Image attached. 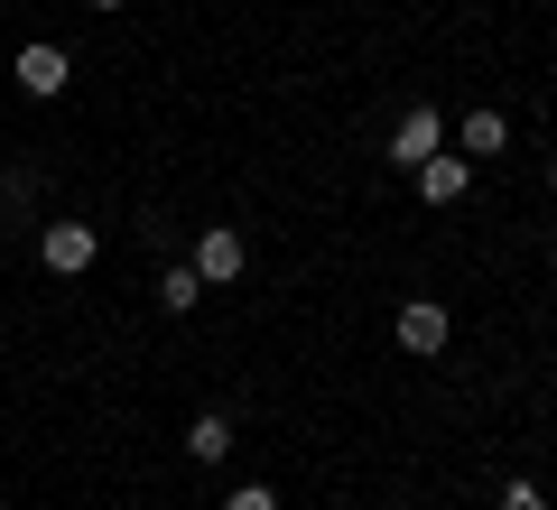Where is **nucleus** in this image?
Returning <instances> with one entry per match:
<instances>
[{"instance_id":"nucleus-1","label":"nucleus","mask_w":557,"mask_h":510,"mask_svg":"<svg viewBox=\"0 0 557 510\" xmlns=\"http://www.w3.org/2000/svg\"><path fill=\"white\" fill-rule=\"evenodd\" d=\"M446 334H456V315H446L437 297H409V307L391 315V344H399L409 362H437V353H446Z\"/></svg>"},{"instance_id":"nucleus-2","label":"nucleus","mask_w":557,"mask_h":510,"mask_svg":"<svg viewBox=\"0 0 557 510\" xmlns=\"http://www.w3.org/2000/svg\"><path fill=\"white\" fill-rule=\"evenodd\" d=\"M437 149H446V112H437V102H409V112L391 121V167H409V177H418Z\"/></svg>"},{"instance_id":"nucleus-3","label":"nucleus","mask_w":557,"mask_h":510,"mask_svg":"<svg viewBox=\"0 0 557 510\" xmlns=\"http://www.w3.org/2000/svg\"><path fill=\"white\" fill-rule=\"evenodd\" d=\"M38 260H47L57 278H84V270L102 260V233H94V223H47V233H38Z\"/></svg>"},{"instance_id":"nucleus-4","label":"nucleus","mask_w":557,"mask_h":510,"mask_svg":"<svg viewBox=\"0 0 557 510\" xmlns=\"http://www.w3.org/2000/svg\"><path fill=\"white\" fill-rule=\"evenodd\" d=\"M465 186H474V158H465V149H437L428 167H418V204H437V214L465 204Z\"/></svg>"},{"instance_id":"nucleus-5","label":"nucleus","mask_w":557,"mask_h":510,"mask_svg":"<svg viewBox=\"0 0 557 510\" xmlns=\"http://www.w3.org/2000/svg\"><path fill=\"white\" fill-rule=\"evenodd\" d=\"M242 260H251V241H242L233 223H205V241H196V278H205V288L242 278Z\"/></svg>"},{"instance_id":"nucleus-6","label":"nucleus","mask_w":557,"mask_h":510,"mask_svg":"<svg viewBox=\"0 0 557 510\" xmlns=\"http://www.w3.org/2000/svg\"><path fill=\"white\" fill-rule=\"evenodd\" d=\"M65 84H75L65 47H47V38H38V47H20V94H28V102H57Z\"/></svg>"},{"instance_id":"nucleus-7","label":"nucleus","mask_w":557,"mask_h":510,"mask_svg":"<svg viewBox=\"0 0 557 510\" xmlns=\"http://www.w3.org/2000/svg\"><path fill=\"white\" fill-rule=\"evenodd\" d=\"M456 149H465V158H474V167H483V158H502V149H511V121H502L493 102H483V112H465V130H456Z\"/></svg>"},{"instance_id":"nucleus-8","label":"nucleus","mask_w":557,"mask_h":510,"mask_svg":"<svg viewBox=\"0 0 557 510\" xmlns=\"http://www.w3.org/2000/svg\"><path fill=\"white\" fill-rule=\"evenodd\" d=\"M186 455H196V464H223V455H233V418H223V409H205L196 427H186Z\"/></svg>"},{"instance_id":"nucleus-9","label":"nucleus","mask_w":557,"mask_h":510,"mask_svg":"<svg viewBox=\"0 0 557 510\" xmlns=\"http://www.w3.org/2000/svg\"><path fill=\"white\" fill-rule=\"evenodd\" d=\"M159 307H168V315L205 307V278H196V260H186V270H159Z\"/></svg>"},{"instance_id":"nucleus-10","label":"nucleus","mask_w":557,"mask_h":510,"mask_svg":"<svg viewBox=\"0 0 557 510\" xmlns=\"http://www.w3.org/2000/svg\"><path fill=\"white\" fill-rule=\"evenodd\" d=\"M502 510H548V492H539L530 473H520V483H502Z\"/></svg>"},{"instance_id":"nucleus-11","label":"nucleus","mask_w":557,"mask_h":510,"mask_svg":"<svg viewBox=\"0 0 557 510\" xmlns=\"http://www.w3.org/2000/svg\"><path fill=\"white\" fill-rule=\"evenodd\" d=\"M223 510H278V492H270V483H242V492H233Z\"/></svg>"},{"instance_id":"nucleus-12","label":"nucleus","mask_w":557,"mask_h":510,"mask_svg":"<svg viewBox=\"0 0 557 510\" xmlns=\"http://www.w3.org/2000/svg\"><path fill=\"white\" fill-rule=\"evenodd\" d=\"M84 10H131V0H84Z\"/></svg>"},{"instance_id":"nucleus-13","label":"nucleus","mask_w":557,"mask_h":510,"mask_svg":"<svg viewBox=\"0 0 557 510\" xmlns=\"http://www.w3.org/2000/svg\"><path fill=\"white\" fill-rule=\"evenodd\" d=\"M548 196H557V158H548Z\"/></svg>"}]
</instances>
